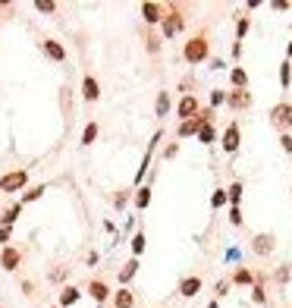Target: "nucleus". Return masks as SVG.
I'll return each mask as SVG.
<instances>
[{
	"label": "nucleus",
	"instance_id": "1",
	"mask_svg": "<svg viewBox=\"0 0 292 308\" xmlns=\"http://www.w3.org/2000/svg\"><path fill=\"white\" fill-rule=\"evenodd\" d=\"M208 50H211L208 35H195V38L186 41V47H182V57L189 63H201V60H208Z\"/></svg>",
	"mask_w": 292,
	"mask_h": 308
},
{
	"label": "nucleus",
	"instance_id": "2",
	"mask_svg": "<svg viewBox=\"0 0 292 308\" xmlns=\"http://www.w3.org/2000/svg\"><path fill=\"white\" fill-rule=\"evenodd\" d=\"M182 25H186V16H182V10H179V7H167V13H163V19H160L163 38H173V35H179Z\"/></svg>",
	"mask_w": 292,
	"mask_h": 308
},
{
	"label": "nucleus",
	"instance_id": "3",
	"mask_svg": "<svg viewBox=\"0 0 292 308\" xmlns=\"http://www.w3.org/2000/svg\"><path fill=\"white\" fill-rule=\"evenodd\" d=\"M270 123L277 126L280 132H289V129H292V104H289V101H280V104L270 110Z\"/></svg>",
	"mask_w": 292,
	"mask_h": 308
},
{
	"label": "nucleus",
	"instance_id": "4",
	"mask_svg": "<svg viewBox=\"0 0 292 308\" xmlns=\"http://www.w3.org/2000/svg\"><path fill=\"white\" fill-rule=\"evenodd\" d=\"M208 120H211V110H198L192 120H182L179 123V138H189V135H198V129H201V126H208Z\"/></svg>",
	"mask_w": 292,
	"mask_h": 308
},
{
	"label": "nucleus",
	"instance_id": "5",
	"mask_svg": "<svg viewBox=\"0 0 292 308\" xmlns=\"http://www.w3.org/2000/svg\"><path fill=\"white\" fill-rule=\"evenodd\" d=\"M28 183V170H10L0 176V192H19Z\"/></svg>",
	"mask_w": 292,
	"mask_h": 308
},
{
	"label": "nucleus",
	"instance_id": "6",
	"mask_svg": "<svg viewBox=\"0 0 292 308\" xmlns=\"http://www.w3.org/2000/svg\"><path fill=\"white\" fill-rule=\"evenodd\" d=\"M223 151L226 154H236V151H239V145H242V132H239V123H229L226 126V132H223Z\"/></svg>",
	"mask_w": 292,
	"mask_h": 308
},
{
	"label": "nucleus",
	"instance_id": "7",
	"mask_svg": "<svg viewBox=\"0 0 292 308\" xmlns=\"http://www.w3.org/2000/svg\"><path fill=\"white\" fill-rule=\"evenodd\" d=\"M273 248H277V239H273V233H258V236H254L251 239V251H254V255H270V251Z\"/></svg>",
	"mask_w": 292,
	"mask_h": 308
},
{
	"label": "nucleus",
	"instance_id": "8",
	"mask_svg": "<svg viewBox=\"0 0 292 308\" xmlns=\"http://www.w3.org/2000/svg\"><path fill=\"white\" fill-rule=\"evenodd\" d=\"M19 261H22V251L13 248V245H4V251H0V267H4V270H16Z\"/></svg>",
	"mask_w": 292,
	"mask_h": 308
},
{
	"label": "nucleus",
	"instance_id": "9",
	"mask_svg": "<svg viewBox=\"0 0 292 308\" xmlns=\"http://www.w3.org/2000/svg\"><path fill=\"white\" fill-rule=\"evenodd\" d=\"M163 13H167V7L163 4H141V19L148 25H157L163 19Z\"/></svg>",
	"mask_w": 292,
	"mask_h": 308
},
{
	"label": "nucleus",
	"instance_id": "10",
	"mask_svg": "<svg viewBox=\"0 0 292 308\" xmlns=\"http://www.w3.org/2000/svg\"><path fill=\"white\" fill-rule=\"evenodd\" d=\"M198 110H201V107H198V98L195 95H186L179 101V120H192Z\"/></svg>",
	"mask_w": 292,
	"mask_h": 308
},
{
	"label": "nucleus",
	"instance_id": "11",
	"mask_svg": "<svg viewBox=\"0 0 292 308\" xmlns=\"http://www.w3.org/2000/svg\"><path fill=\"white\" fill-rule=\"evenodd\" d=\"M198 289H201V277H186V280L179 283V296L195 299V296H198Z\"/></svg>",
	"mask_w": 292,
	"mask_h": 308
},
{
	"label": "nucleus",
	"instance_id": "12",
	"mask_svg": "<svg viewBox=\"0 0 292 308\" xmlns=\"http://www.w3.org/2000/svg\"><path fill=\"white\" fill-rule=\"evenodd\" d=\"M41 44H44V53H47L50 60H57V63L66 60V47H63L60 41H50V38H47V41H41Z\"/></svg>",
	"mask_w": 292,
	"mask_h": 308
},
{
	"label": "nucleus",
	"instance_id": "13",
	"mask_svg": "<svg viewBox=\"0 0 292 308\" xmlns=\"http://www.w3.org/2000/svg\"><path fill=\"white\" fill-rule=\"evenodd\" d=\"M88 293H91V299H95V302H107V299H110V289H107L104 280H91L88 283Z\"/></svg>",
	"mask_w": 292,
	"mask_h": 308
},
{
	"label": "nucleus",
	"instance_id": "14",
	"mask_svg": "<svg viewBox=\"0 0 292 308\" xmlns=\"http://www.w3.org/2000/svg\"><path fill=\"white\" fill-rule=\"evenodd\" d=\"M82 95H85V101H98V98H101V85H98L95 76H85V82H82Z\"/></svg>",
	"mask_w": 292,
	"mask_h": 308
},
{
	"label": "nucleus",
	"instance_id": "15",
	"mask_svg": "<svg viewBox=\"0 0 292 308\" xmlns=\"http://www.w3.org/2000/svg\"><path fill=\"white\" fill-rule=\"evenodd\" d=\"M135 305V296H132V289H116V296H113V308H132Z\"/></svg>",
	"mask_w": 292,
	"mask_h": 308
},
{
	"label": "nucleus",
	"instance_id": "16",
	"mask_svg": "<svg viewBox=\"0 0 292 308\" xmlns=\"http://www.w3.org/2000/svg\"><path fill=\"white\" fill-rule=\"evenodd\" d=\"M79 289L76 286H63V293H60V308H69V305H76L79 302Z\"/></svg>",
	"mask_w": 292,
	"mask_h": 308
},
{
	"label": "nucleus",
	"instance_id": "17",
	"mask_svg": "<svg viewBox=\"0 0 292 308\" xmlns=\"http://www.w3.org/2000/svg\"><path fill=\"white\" fill-rule=\"evenodd\" d=\"M229 82H232L236 88H245V85H248V72H245L242 66H232V69H229Z\"/></svg>",
	"mask_w": 292,
	"mask_h": 308
},
{
	"label": "nucleus",
	"instance_id": "18",
	"mask_svg": "<svg viewBox=\"0 0 292 308\" xmlns=\"http://www.w3.org/2000/svg\"><path fill=\"white\" fill-rule=\"evenodd\" d=\"M167 110H170V95L160 92L157 101H154V114H157V117H167Z\"/></svg>",
	"mask_w": 292,
	"mask_h": 308
},
{
	"label": "nucleus",
	"instance_id": "19",
	"mask_svg": "<svg viewBox=\"0 0 292 308\" xmlns=\"http://www.w3.org/2000/svg\"><path fill=\"white\" fill-rule=\"evenodd\" d=\"M226 202H229L232 208H239V202H242V183H232V186L226 189Z\"/></svg>",
	"mask_w": 292,
	"mask_h": 308
},
{
	"label": "nucleus",
	"instance_id": "20",
	"mask_svg": "<svg viewBox=\"0 0 292 308\" xmlns=\"http://www.w3.org/2000/svg\"><path fill=\"white\" fill-rule=\"evenodd\" d=\"M135 270H138V261H135V258H132V261H126L123 270H120V283H129V280L135 277Z\"/></svg>",
	"mask_w": 292,
	"mask_h": 308
},
{
	"label": "nucleus",
	"instance_id": "21",
	"mask_svg": "<svg viewBox=\"0 0 292 308\" xmlns=\"http://www.w3.org/2000/svg\"><path fill=\"white\" fill-rule=\"evenodd\" d=\"M226 101H229L232 110H242V107H248V95H245V92H232Z\"/></svg>",
	"mask_w": 292,
	"mask_h": 308
},
{
	"label": "nucleus",
	"instance_id": "22",
	"mask_svg": "<svg viewBox=\"0 0 292 308\" xmlns=\"http://www.w3.org/2000/svg\"><path fill=\"white\" fill-rule=\"evenodd\" d=\"M214 138H217V129H214L211 123H208V126H201V129H198V142H201V145H214Z\"/></svg>",
	"mask_w": 292,
	"mask_h": 308
},
{
	"label": "nucleus",
	"instance_id": "23",
	"mask_svg": "<svg viewBox=\"0 0 292 308\" xmlns=\"http://www.w3.org/2000/svg\"><path fill=\"white\" fill-rule=\"evenodd\" d=\"M19 211H22V205L7 208V211H4V217H0V223H4V227H13V223H16V217H19Z\"/></svg>",
	"mask_w": 292,
	"mask_h": 308
},
{
	"label": "nucleus",
	"instance_id": "24",
	"mask_svg": "<svg viewBox=\"0 0 292 308\" xmlns=\"http://www.w3.org/2000/svg\"><path fill=\"white\" fill-rule=\"evenodd\" d=\"M148 205H151V189L141 186V189L135 192V208H148Z\"/></svg>",
	"mask_w": 292,
	"mask_h": 308
},
{
	"label": "nucleus",
	"instance_id": "25",
	"mask_svg": "<svg viewBox=\"0 0 292 308\" xmlns=\"http://www.w3.org/2000/svg\"><path fill=\"white\" fill-rule=\"evenodd\" d=\"M232 280H236V283H251L254 277H251L248 267H236V270H232Z\"/></svg>",
	"mask_w": 292,
	"mask_h": 308
},
{
	"label": "nucleus",
	"instance_id": "26",
	"mask_svg": "<svg viewBox=\"0 0 292 308\" xmlns=\"http://www.w3.org/2000/svg\"><path fill=\"white\" fill-rule=\"evenodd\" d=\"M95 138H98V123H88L85 132H82V145H91Z\"/></svg>",
	"mask_w": 292,
	"mask_h": 308
},
{
	"label": "nucleus",
	"instance_id": "27",
	"mask_svg": "<svg viewBox=\"0 0 292 308\" xmlns=\"http://www.w3.org/2000/svg\"><path fill=\"white\" fill-rule=\"evenodd\" d=\"M289 82H292V63L286 60V63L280 66V85H283V88H289Z\"/></svg>",
	"mask_w": 292,
	"mask_h": 308
},
{
	"label": "nucleus",
	"instance_id": "28",
	"mask_svg": "<svg viewBox=\"0 0 292 308\" xmlns=\"http://www.w3.org/2000/svg\"><path fill=\"white\" fill-rule=\"evenodd\" d=\"M248 29H251V19H248V16H242V19L236 22V35H239V41L245 38V32H248Z\"/></svg>",
	"mask_w": 292,
	"mask_h": 308
},
{
	"label": "nucleus",
	"instance_id": "29",
	"mask_svg": "<svg viewBox=\"0 0 292 308\" xmlns=\"http://www.w3.org/2000/svg\"><path fill=\"white\" fill-rule=\"evenodd\" d=\"M35 10L38 13H57V4H50V0H35Z\"/></svg>",
	"mask_w": 292,
	"mask_h": 308
},
{
	"label": "nucleus",
	"instance_id": "30",
	"mask_svg": "<svg viewBox=\"0 0 292 308\" xmlns=\"http://www.w3.org/2000/svg\"><path fill=\"white\" fill-rule=\"evenodd\" d=\"M211 205H214V208H223V205H226V189H217V192L211 195Z\"/></svg>",
	"mask_w": 292,
	"mask_h": 308
},
{
	"label": "nucleus",
	"instance_id": "31",
	"mask_svg": "<svg viewBox=\"0 0 292 308\" xmlns=\"http://www.w3.org/2000/svg\"><path fill=\"white\" fill-rule=\"evenodd\" d=\"M41 195H44V186H35V189H28V192L22 195V202H38Z\"/></svg>",
	"mask_w": 292,
	"mask_h": 308
},
{
	"label": "nucleus",
	"instance_id": "32",
	"mask_svg": "<svg viewBox=\"0 0 292 308\" xmlns=\"http://www.w3.org/2000/svg\"><path fill=\"white\" fill-rule=\"evenodd\" d=\"M251 299L258 302V305H264V302H267V296H264V286H261V280L254 283V289H251Z\"/></svg>",
	"mask_w": 292,
	"mask_h": 308
},
{
	"label": "nucleus",
	"instance_id": "33",
	"mask_svg": "<svg viewBox=\"0 0 292 308\" xmlns=\"http://www.w3.org/2000/svg\"><path fill=\"white\" fill-rule=\"evenodd\" d=\"M226 101V92H220V88H214V92H211V107H220Z\"/></svg>",
	"mask_w": 292,
	"mask_h": 308
},
{
	"label": "nucleus",
	"instance_id": "34",
	"mask_svg": "<svg viewBox=\"0 0 292 308\" xmlns=\"http://www.w3.org/2000/svg\"><path fill=\"white\" fill-rule=\"evenodd\" d=\"M132 251H135V255H141V251H144V233H135V239H132Z\"/></svg>",
	"mask_w": 292,
	"mask_h": 308
},
{
	"label": "nucleus",
	"instance_id": "35",
	"mask_svg": "<svg viewBox=\"0 0 292 308\" xmlns=\"http://www.w3.org/2000/svg\"><path fill=\"white\" fill-rule=\"evenodd\" d=\"M280 145L286 154H292V132H280Z\"/></svg>",
	"mask_w": 292,
	"mask_h": 308
},
{
	"label": "nucleus",
	"instance_id": "36",
	"mask_svg": "<svg viewBox=\"0 0 292 308\" xmlns=\"http://www.w3.org/2000/svg\"><path fill=\"white\" fill-rule=\"evenodd\" d=\"M229 223H232V227L242 223V211H239V208H229Z\"/></svg>",
	"mask_w": 292,
	"mask_h": 308
},
{
	"label": "nucleus",
	"instance_id": "37",
	"mask_svg": "<svg viewBox=\"0 0 292 308\" xmlns=\"http://www.w3.org/2000/svg\"><path fill=\"white\" fill-rule=\"evenodd\" d=\"M144 41H148V50H151V53H157V50H160V38H157V35H148Z\"/></svg>",
	"mask_w": 292,
	"mask_h": 308
},
{
	"label": "nucleus",
	"instance_id": "38",
	"mask_svg": "<svg viewBox=\"0 0 292 308\" xmlns=\"http://www.w3.org/2000/svg\"><path fill=\"white\" fill-rule=\"evenodd\" d=\"M226 293H229V280H220V283H217V299L226 296Z\"/></svg>",
	"mask_w": 292,
	"mask_h": 308
},
{
	"label": "nucleus",
	"instance_id": "39",
	"mask_svg": "<svg viewBox=\"0 0 292 308\" xmlns=\"http://www.w3.org/2000/svg\"><path fill=\"white\" fill-rule=\"evenodd\" d=\"M10 236H13V227H0V242H10Z\"/></svg>",
	"mask_w": 292,
	"mask_h": 308
},
{
	"label": "nucleus",
	"instance_id": "40",
	"mask_svg": "<svg viewBox=\"0 0 292 308\" xmlns=\"http://www.w3.org/2000/svg\"><path fill=\"white\" fill-rule=\"evenodd\" d=\"M286 57H289V63H292V41H289V47H286Z\"/></svg>",
	"mask_w": 292,
	"mask_h": 308
},
{
	"label": "nucleus",
	"instance_id": "41",
	"mask_svg": "<svg viewBox=\"0 0 292 308\" xmlns=\"http://www.w3.org/2000/svg\"><path fill=\"white\" fill-rule=\"evenodd\" d=\"M208 308H220V305H217V299H214V302H211V305H208Z\"/></svg>",
	"mask_w": 292,
	"mask_h": 308
},
{
	"label": "nucleus",
	"instance_id": "42",
	"mask_svg": "<svg viewBox=\"0 0 292 308\" xmlns=\"http://www.w3.org/2000/svg\"><path fill=\"white\" fill-rule=\"evenodd\" d=\"M53 308H60V305H53Z\"/></svg>",
	"mask_w": 292,
	"mask_h": 308
}]
</instances>
